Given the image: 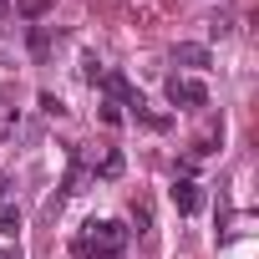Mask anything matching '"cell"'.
<instances>
[{
    "label": "cell",
    "mask_w": 259,
    "mask_h": 259,
    "mask_svg": "<svg viewBox=\"0 0 259 259\" xmlns=\"http://www.w3.org/2000/svg\"><path fill=\"white\" fill-rule=\"evenodd\" d=\"M122 249H127V229L112 219H92L81 229V244H76L81 259H122Z\"/></svg>",
    "instance_id": "6da1fadb"
},
{
    "label": "cell",
    "mask_w": 259,
    "mask_h": 259,
    "mask_svg": "<svg viewBox=\"0 0 259 259\" xmlns=\"http://www.w3.org/2000/svg\"><path fill=\"white\" fill-rule=\"evenodd\" d=\"M168 102L173 107H208V87L198 76H168Z\"/></svg>",
    "instance_id": "7a4b0ae2"
},
{
    "label": "cell",
    "mask_w": 259,
    "mask_h": 259,
    "mask_svg": "<svg viewBox=\"0 0 259 259\" xmlns=\"http://www.w3.org/2000/svg\"><path fill=\"white\" fill-rule=\"evenodd\" d=\"M173 208H178V213H198V208H203V188H198L193 178H178V183H173Z\"/></svg>",
    "instance_id": "3957f363"
},
{
    "label": "cell",
    "mask_w": 259,
    "mask_h": 259,
    "mask_svg": "<svg viewBox=\"0 0 259 259\" xmlns=\"http://www.w3.org/2000/svg\"><path fill=\"white\" fill-rule=\"evenodd\" d=\"M213 56H208V46H198V41H178L173 46V66H193V71H203Z\"/></svg>",
    "instance_id": "277c9868"
},
{
    "label": "cell",
    "mask_w": 259,
    "mask_h": 259,
    "mask_svg": "<svg viewBox=\"0 0 259 259\" xmlns=\"http://www.w3.org/2000/svg\"><path fill=\"white\" fill-rule=\"evenodd\" d=\"M0 234H11V239L21 234V208H16L11 198H0Z\"/></svg>",
    "instance_id": "5b68a950"
},
{
    "label": "cell",
    "mask_w": 259,
    "mask_h": 259,
    "mask_svg": "<svg viewBox=\"0 0 259 259\" xmlns=\"http://www.w3.org/2000/svg\"><path fill=\"white\" fill-rule=\"evenodd\" d=\"M122 168H127V158H122L117 148H107V153H102V163H97V173H102V178H122Z\"/></svg>",
    "instance_id": "8992f818"
},
{
    "label": "cell",
    "mask_w": 259,
    "mask_h": 259,
    "mask_svg": "<svg viewBox=\"0 0 259 259\" xmlns=\"http://www.w3.org/2000/svg\"><path fill=\"white\" fill-rule=\"evenodd\" d=\"M31 56H36V61L51 56V31H46V26H31Z\"/></svg>",
    "instance_id": "52a82bcc"
},
{
    "label": "cell",
    "mask_w": 259,
    "mask_h": 259,
    "mask_svg": "<svg viewBox=\"0 0 259 259\" xmlns=\"http://www.w3.org/2000/svg\"><path fill=\"white\" fill-rule=\"evenodd\" d=\"M16 11H21L26 21H41V16L51 11V0H16Z\"/></svg>",
    "instance_id": "ba28073f"
},
{
    "label": "cell",
    "mask_w": 259,
    "mask_h": 259,
    "mask_svg": "<svg viewBox=\"0 0 259 259\" xmlns=\"http://www.w3.org/2000/svg\"><path fill=\"white\" fill-rule=\"evenodd\" d=\"M36 102H41V112H46V117H66V102H61L56 92H41Z\"/></svg>",
    "instance_id": "9c48e42d"
},
{
    "label": "cell",
    "mask_w": 259,
    "mask_h": 259,
    "mask_svg": "<svg viewBox=\"0 0 259 259\" xmlns=\"http://www.w3.org/2000/svg\"><path fill=\"white\" fill-rule=\"evenodd\" d=\"M102 71H107V66H102L97 56H87V61H81V76H87V81H102Z\"/></svg>",
    "instance_id": "30bf717a"
},
{
    "label": "cell",
    "mask_w": 259,
    "mask_h": 259,
    "mask_svg": "<svg viewBox=\"0 0 259 259\" xmlns=\"http://www.w3.org/2000/svg\"><path fill=\"white\" fill-rule=\"evenodd\" d=\"M102 122H107V127H122V107H117V102H102Z\"/></svg>",
    "instance_id": "8fae6325"
},
{
    "label": "cell",
    "mask_w": 259,
    "mask_h": 259,
    "mask_svg": "<svg viewBox=\"0 0 259 259\" xmlns=\"http://www.w3.org/2000/svg\"><path fill=\"white\" fill-rule=\"evenodd\" d=\"M6 188H11V178H6V173H0V198H6Z\"/></svg>",
    "instance_id": "7c38bea8"
}]
</instances>
